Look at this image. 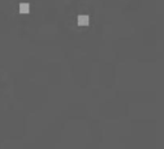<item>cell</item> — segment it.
Returning a JSON list of instances; mask_svg holds the SVG:
<instances>
[{"mask_svg": "<svg viewBox=\"0 0 164 149\" xmlns=\"http://www.w3.org/2000/svg\"><path fill=\"white\" fill-rule=\"evenodd\" d=\"M89 16H86V14H81V16H78V18H77V22H78L80 26H86L89 25Z\"/></svg>", "mask_w": 164, "mask_h": 149, "instance_id": "cell-1", "label": "cell"}, {"mask_svg": "<svg viewBox=\"0 0 164 149\" xmlns=\"http://www.w3.org/2000/svg\"><path fill=\"white\" fill-rule=\"evenodd\" d=\"M29 11H30V9H29V4L27 3H21L20 4V13H29Z\"/></svg>", "mask_w": 164, "mask_h": 149, "instance_id": "cell-2", "label": "cell"}]
</instances>
